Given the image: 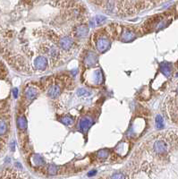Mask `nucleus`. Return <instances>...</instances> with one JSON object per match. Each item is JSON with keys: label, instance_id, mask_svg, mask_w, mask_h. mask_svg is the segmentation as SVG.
<instances>
[{"label": "nucleus", "instance_id": "ddd939ff", "mask_svg": "<svg viewBox=\"0 0 178 179\" xmlns=\"http://www.w3.org/2000/svg\"><path fill=\"white\" fill-rule=\"evenodd\" d=\"M17 126L21 130H24L27 127V120L24 117H20L17 119Z\"/></svg>", "mask_w": 178, "mask_h": 179}, {"label": "nucleus", "instance_id": "412c9836", "mask_svg": "<svg viewBox=\"0 0 178 179\" xmlns=\"http://www.w3.org/2000/svg\"><path fill=\"white\" fill-rule=\"evenodd\" d=\"M78 95L79 96H88V95H90V93H89V92L87 91V90L85 89H80L78 90Z\"/></svg>", "mask_w": 178, "mask_h": 179}, {"label": "nucleus", "instance_id": "9d476101", "mask_svg": "<svg viewBox=\"0 0 178 179\" xmlns=\"http://www.w3.org/2000/svg\"><path fill=\"white\" fill-rule=\"evenodd\" d=\"M89 33V29L86 25H81L77 27V29L75 30V35L78 38H83L86 35H88Z\"/></svg>", "mask_w": 178, "mask_h": 179}, {"label": "nucleus", "instance_id": "f8f14e48", "mask_svg": "<svg viewBox=\"0 0 178 179\" xmlns=\"http://www.w3.org/2000/svg\"><path fill=\"white\" fill-rule=\"evenodd\" d=\"M105 20H106V17H105V16H103V15H97V16L92 21L91 25H92V27H94L95 25H99V24H103Z\"/></svg>", "mask_w": 178, "mask_h": 179}, {"label": "nucleus", "instance_id": "9b49d317", "mask_svg": "<svg viewBox=\"0 0 178 179\" xmlns=\"http://www.w3.org/2000/svg\"><path fill=\"white\" fill-rule=\"evenodd\" d=\"M122 39L125 42H129V41H132L135 39V34L133 33L131 31H126L123 35H122Z\"/></svg>", "mask_w": 178, "mask_h": 179}, {"label": "nucleus", "instance_id": "aec40b11", "mask_svg": "<svg viewBox=\"0 0 178 179\" xmlns=\"http://www.w3.org/2000/svg\"><path fill=\"white\" fill-rule=\"evenodd\" d=\"M48 172L49 175H55L57 172V168L55 165H49L48 168Z\"/></svg>", "mask_w": 178, "mask_h": 179}, {"label": "nucleus", "instance_id": "4be33fe9", "mask_svg": "<svg viewBox=\"0 0 178 179\" xmlns=\"http://www.w3.org/2000/svg\"><path fill=\"white\" fill-rule=\"evenodd\" d=\"M95 174H96V171H95V170H93L92 172H90V173H89V174H88V175H89V176H92V175H94Z\"/></svg>", "mask_w": 178, "mask_h": 179}, {"label": "nucleus", "instance_id": "1a4fd4ad", "mask_svg": "<svg viewBox=\"0 0 178 179\" xmlns=\"http://www.w3.org/2000/svg\"><path fill=\"white\" fill-rule=\"evenodd\" d=\"M160 71L165 76H167V77L170 76V74H172V66H171V64H168V63H162L161 65H160Z\"/></svg>", "mask_w": 178, "mask_h": 179}, {"label": "nucleus", "instance_id": "b1692460", "mask_svg": "<svg viewBox=\"0 0 178 179\" xmlns=\"http://www.w3.org/2000/svg\"><path fill=\"white\" fill-rule=\"evenodd\" d=\"M11 148H12L13 150H14V142H13V143L11 144Z\"/></svg>", "mask_w": 178, "mask_h": 179}, {"label": "nucleus", "instance_id": "f03ea898", "mask_svg": "<svg viewBox=\"0 0 178 179\" xmlns=\"http://www.w3.org/2000/svg\"><path fill=\"white\" fill-rule=\"evenodd\" d=\"M74 40L72 38L67 37V36H64L60 40H59V46L60 48L64 50V51H69L70 49H73L74 47Z\"/></svg>", "mask_w": 178, "mask_h": 179}, {"label": "nucleus", "instance_id": "0eeeda50", "mask_svg": "<svg viewBox=\"0 0 178 179\" xmlns=\"http://www.w3.org/2000/svg\"><path fill=\"white\" fill-rule=\"evenodd\" d=\"M47 52L49 53V57H50V58L52 60H54V59L56 60L60 57V52H59L58 49L56 47L53 46V45H49V48H48V51Z\"/></svg>", "mask_w": 178, "mask_h": 179}, {"label": "nucleus", "instance_id": "39448f33", "mask_svg": "<svg viewBox=\"0 0 178 179\" xmlns=\"http://www.w3.org/2000/svg\"><path fill=\"white\" fill-rule=\"evenodd\" d=\"M92 118L86 117H83V118L81 120V122H80V124H79V127H80V129H81L83 132H86L89 130V128L92 126Z\"/></svg>", "mask_w": 178, "mask_h": 179}, {"label": "nucleus", "instance_id": "7ed1b4c3", "mask_svg": "<svg viewBox=\"0 0 178 179\" xmlns=\"http://www.w3.org/2000/svg\"><path fill=\"white\" fill-rule=\"evenodd\" d=\"M47 65H48V59L43 56L38 57L34 61V66L36 67V69L39 71L45 70L47 68Z\"/></svg>", "mask_w": 178, "mask_h": 179}, {"label": "nucleus", "instance_id": "f257e3e1", "mask_svg": "<svg viewBox=\"0 0 178 179\" xmlns=\"http://www.w3.org/2000/svg\"><path fill=\"white\" fill-rule=\"evenodd\" d=\"M110 46H111V42L108 39V38H107V37H99L97 39L96 47H97V49L100 53L107 51L110 48Z\"/></svg>", "mask_w": 178, "mask_h": 179}, {"label": "nucleus", "instance_id": "6e6552de", "mask_svg": "<svg viewBox=\"0 0 178 179\" xmlns=\"http://www.w3.org/2000/svg\"><path fill=\"white\" fill-rule=\"evenodd\" d=\"M60 92H61V88L59 85L57 84H54L51 86V88L49 89V96L55 99L56 97H58L60 95Z\"/></svg>", "mask_w": 178, "mask_h": 179}, {"label": "nucleus", "instance_id": "423d86ee", "mask_svg": "<svg viewBox=\"0 0 178 179\" xmlns=\"http://www.w3.org/2000/svg\"><path fill=\"white\" fill-rule=\"evenodd\" d=\"M37 95H38V90L34 87L28 88L25 92V98L29 102L32 101L37 97Z\"/></svg>", "mask_w": 178, "mask_h": 179}, {"label": "nucleus", "instance_id": "6ab92c4d", "mask_svg": "<svg viewBox=\"0 0 178 179\" xmlns=\"http://www.w3.org/2000/svg\"><path fill=\"white\" fill-rule=\"evenodd\" d=\"M110 179H126V176L123 173H115L111 175Z\"/></svg>", "mask_w": 178, "mask_h": 179}, {"label": "nucleus", "instance_id": "5701e85b", "mask_svg": "<svg viewBox=\"0 0 178 179\" xmlns=\"http://www.w3.org/2000/svg\"><path fill=\"white\" fill-rule=\"evenodd\" d=\"M14 95L15 98L17 97V89H14Z\"/></svg>", "mask_w": 178, "mask_h": 179}, {"label": "nucleus", "instance_id": "2eb2a0df", "mask_svg": "<svg viewBox=\"0 0 178 179\" xmlns=\"http://www.w3.org/2000/svg\"><path fill=\"white\" fill-rule=\"evenodd\" d=\"M108 155H109V151L107 150H101L97 153V157L99 159H101V160L107 159L108 157Z\"/></svg>", "mask_w": 178, "mask_h": 179}, {"label": "nucleus", "instance_id": "a211bd4d", "mask_svg": "<svg viewBox=\"0 0 178 179\" xmlns=\"http://www.w3.org/2000/svg\"><path fill=\"white\" fill-rule=\"evenodd\" d=\"M7 130V125H6V123L3 120L0 121V135H3V134L6 133Z\"/></svg>", "mask_w": 178, "mask_h": 179}, {"label": "nucleus", "instance_id": "dca6fc26", "mask_svg": "<svg viewBox=\"0 0 178 179\" xmlns=\"http://www.w3.org/2000/svg\"><path fill=\"white\" fill-rule=\"evenodd\" d=\"M156 126L158 129H162L164 127V121L160 115H158L156 117Z\"/></svg>", "mask_w": 178, "mask_h": 179}, {"label": "nucleus", "instance_id": "393cba45", "mask_svg": "<svg viewBox=\"0 0 178 179\" xmlns=\"http://www.w3.org/2000/svg\"><path fill=\"white\" fill-rule=\"evenodd\" d=\"M176 93L178 95V84H177V87H176Z\"/></svg>", "mask_w": 178, "mask_h": 179}, {"label": "nucleus", "instance_id": "4468645a", "mask_svg": "<svg viewBox=\"0 0 178 179\" xmlns=\"http://www.w3.org/2000/svg\"><path fill=\"white\" fill-rule=\"evenodd\" d=\"M32 163L35 166H43L45 164V161H44L42 157H40L39 155H34L32 157Z\"/></svg>", "mask_w": 178, "mask_h": 179}, {"label": "nucleus", "instance_id": "20e7f679", "mask_svg": "<svg viewBox=\"0 0 178 179\" xmlns=\"http://www.w3.org/2000/svg\"><path fill=\"white\" fill-rule=\"evenodd\" d=\"M97 62H98L97 55L93 52H90L84 58V64L87 66H92V65L96 64Z\"/></svg>", "mask_w": 178, "mask_h": 179}, {"label": "nucleus", "instance_id": "f3484780", "mask_svg": "<svg viewBox=\"0 0 178 179\" xmlns=\"http://www.w3.org/2000/svg\"><path fill=\"white\" fill-rule=\"evenodd\" d=\"M61 122L65 125H71L74 123V119L70 117H64L61 118Z\"/></svg>", "mask_w": 178, "mask_h": 179}]
</instances>
